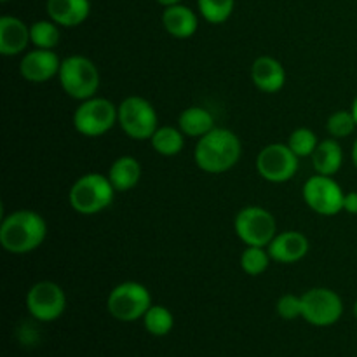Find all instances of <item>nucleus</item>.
I'll return each mask as SVG.
<instances>
[{
  "label": "nucleus",
  "instance_id": "c756f323",
  "mask_svg": "<svg viewBox=\"0 0 357 357\" xmlns=\"http://www.w3.org/2000/svg\"><path fill=\"white\" fill-rule=\"evenodd\" d=\"M344 211L349 215H357V192H349L344 199Z\"/></svg>",
  "mask_w": 357,
  "mask_h": 357
},
{
  "label": "nucleus",
  "instance_id": "2eb2a0df",
  "mask_svg": "<svg viewBox=\"0 0 357 357\" xmlns=\"http://www.w3.org/2000/svg\"><path fill=\"white\" fill-rule=\"evenodd\" d=\"M251 80L261 93H279L286 84V70L279 59L272 56H260L251 65Z\"/></svg>",
  "mask_w": 357,
  "mask_h": 357
},
{
  "label": "nucleus",
  "instance_id": "1a4fd4ad",
  "mask_svg": "<svg viewBox=\"0 0 357 357\" xmlns=\"http://www.w3.org/2000/svg\"><path fill=\"white\" fill-rule=\"evenodd\" d=\"M300 167V157L282 143H272L264 146L257 157V171L265 181L286 183L291 180Z\"/></svg>",
  "mask_w": 357,
  "mask_h": 357
},
{
  "label": "nucleus",
  "instance_id": "dca6fc26",
  "mask_svg": "<svg viewBox=\"0 0 357 357\" xmlns=\"http://www.w3.org/2000/svg\"><path fill=\"white\" fill-rule=\"evenodd\" d=\"M30 38V26L16 16L0 17V54L17 56L26 51Z\"/></svg>",
  "mask_w": 357,
  "mask_h": 357
},
{
  "label": "nucleus",
  "instance_id": "72a5a7b5",
  "mask_svg": "<svg viewBox=\"0 0 357 357\" xmlns=\"http://www.w3.org/2000/svg\"><path fill=\"white\" fill-rule=\"evenodd\" d=\"M352 310H354V317L357 319V302L354 303V309H352Z\"/></svg>",
  "mask_w": 357,
  "mask_h": 357
},
{
  "label": "nucleus",
  "instance_id": "c85d7f7f",
  "mask_svg": "<svg viewBox=\"0 0 357 357\" xmlns=\"http://www.w3.org/2000/svg\"><path fill=\"white\" fill-rule=\"evenodd\" d=\"M279 316L286 321L296 319V317H302L303 314V303L302 296L296 295H282L278 300V305H275Z\"/></svg>",
  "mask_w": 357,
  "mask_h": 357
},
{
  "label": "nucleus",
  "instance_id": "9d476101",
  "mask_svg": "<svg viewBox=\"0 0 357 357\" xmlns=\"http://www.w3.org/2000/svg\"><path fill=\"white\" fill-rule=\"evenodd\" d=\"M303 201L321 216H335L344 211L345 194L333 176L314 174L303 185Z\"/></svg>",
  "mask_w": 357,
  "mask_h": 357
},
{
  "label": "nucleus",
  "instance_id": "6ab92c4d",
  "mask_svg": "<svg viewBox=\"0 0 357 357\" xmlns=\"http://www.w3.org/2000/svg\"><path fill=\"white\" fill-rule=\"evenodd\" d=\"M108 180L117 192H128L138 185L142 178V164L131 155H122L108 169Z\"/></svg>",
  "mask_w": 357,
  "mask_h": 357
},
{
  "label": "nucleus",
  "instance_id": "6e6552de",
  "mask_svg": "<svg viewBox=\"0 0 357 357\" xmlns=\"http://www.w3.org/2000/svg\"><path fill=\"white\" fill-rule=\"evenodd\" d=\"M234 230L246 246L267 248L278 236L274 215L260 206H246L234 220Z\"/></svg>",
  "mask_w": 357,
  "mask_h": 357
},
{
  "label": "nucleus",
  "instance_id": "393cba45",
  "mask_svg": "<svg viewBox=\"0 0 357 357\" xmlns=\"http://www.w3.org/2000/svg\"><path fill=\"white\" fill-rule=\"evenodd\" d=\"M271 255L267 248L260 246H248L241 255V268L248 275H261L271 265Z\"/></svg>",
  "mask_w": 357,
  "mask_h": 357
},
{
  "label": "nucleus",
  "instance_id": "cd10ccee",
  "mask_svg": "<svg viewBox=\"0 0 357 357\" xmlns=\"http://www.w3.org/2000/svg\"><path fill=\"white\" fill-rule=\"evenodd\" d=\"M356 128H357L356 119L351 110L335 112V114H331L330 117H328V122H326L328 135L335 139L347 138V136H351L352 132L356 131Z\"/></svg>",
  "mask_w": 357,
  "mask_h": 357
},
{
  "label": "nucleus",
  "instance_id": "f704fd0d",
  "mask_svg": "<svg viewBox=\"0 0 357 357\" xmlns=\"http://www.w3.org/2000/svg\"><path fill=\"white\" fill-rule=\"evenodd\" d=\"M2 2H9V0H2Z\"/></svg>",
  "mask_w": 357,
  "mask_h": 357
},
{
  "label": "nucleus",
  "instance_id": "f03ea898",
  "mask_svg": "<svg viewBox=\"0 0 357 357\" xmlns=\"http://www.w3.org/2000/svg\"><path fill=\"white\" fill-rule=\"evenodd\" d=\"M47 236V223L38 213L17 209L3 216L0 244L10 255H26L42 246Z\"/></svg>",
  "mask_w": 357,
  "mask_h": 357
},
{
  "label": "nucleus",
  "instance_id": "f8f14e48",
  "mask_svg": "<svg viewBox=\"0 0 357 357\" xmlns=\"http://www.w3.org/2000/svg\"><path fill=\"white\" fill-rule=\"evenodd\" d=\"M26 309L31 317L42 323L59 319L66 309V295L59 284L52 281L35 282L26 295Z\"/></svg>",
  "mask_w": 357,
  "mask_h": 357
},
{
  "label": "nucleus",
  "instance_id": "f257e3e1",
  "mask_svg": "<svg viewBox=\"0 0 357 357\" xmlns=\"http://www.w3.org/2000/svg\"><path fill=\"white\" fill-rule=\"evenodd\" d=\"M243 155L239 136L225 128H215L201 136L195 146L194 159L199 169L209 174H222L232 169Z\"/></svg>",
  "mask_w": 357,
  "mask_h": 357
},
{
  "label": "nucleus",
  "instance_id": "b1692460",
  "mask_svg": "<svg viewBox=\"0 0 357 357\" xmlns=\"http://www.w3.org/2000/svg\"><path fill=\"white\" fill-rule=\"evenodd\" d=\"M31 44L38 49H54L59 42L58 24L52 20L35 21L30 24Z\"/></svg>",
  "mask_w": 357,
  "mask_h": 357
},
{
  "label": "nucleus",
  "instance_id": "473e14b6",
  "mask_svg": "<svg viewBox=\"0 0 357 357\" xmlns=\"http://www.w3.org/2000/svg\"><path fill=\"white\" fill-rule=\"evenodd\" d=\"M351 112H352V115H354V119H356V124H357V96L354 98V101H352Z\"/></svg>",
  "mask_w": 357,
  "mask_h": 357
},
{
  "label": "nucleus",
  "instance_id": "0eeeda50",
  "mask_svg": "<svg viewBox=\"0 0 357 357\" xmlns=\"http://www.w3.org/2000/svg\"><path fill=\"white\" fill-rule=\"evenodd\" d=\"M119 126L126 136L145 142L159 128V119L153 105L142 96H128L119 105Z\"/></svg>",
  "mask_w": 357,
  "mask_h": 357
},
{
  "label": "nucleus",
  "instance_id": "4468645a",
  "mask_svg": "<svg viewBox=\"0 0 357 357\" xmlns=\"http://www.w3.org/2000/svg\"><path fill=\"white\" fill-rule=\"evenodd\" d=\"M309 239L298 230H286V232L278 234L268 244V255L278 264H296L303 260L309 253Z\"/></svg>",
  "mask_w": 357,
  "mask_h": 357
},
{
  "label": "nucleus",
  "instance_id": "a211bd4d",
  "mask_svg": "<svg viewBox=\"0 0 357 357\" xmlns=\"http://www.w3.org/2000/svg\"><path fill=\"white\" fill-rule=\"evenodd\" d=\"M162 26L171 37L174 38H190L197 31L199 20L190 7L183 3L164 7Z\"/></svg>",
  "mask_w": 357,
  "mask_h": 357
},
{
  "label": "nucleus",
  "instance_id": "412c9836",
  "mask_svg": "<svg viewBox=\"0 0 357 357\" xmlns=\"http://www.w3.org/2000/svg\"><path fill=\"white\" fill-rule=\"evenodd\" d=\"M178 128L185 136L201 138L215 129V117L202 107H188L178 117Z\"/></svg>",
  "mask_w": 357,
  "mask_h": 357
},
{
  "label": "nucleus",
  "instance_id": "a878e982",
  "mask_svg": "<svg viewBox=\"0 0 357 357\" xmlns=\"http://www.w3.org/2000/svg\"><path fill=\"white\" fill-rule=\"evenodd\" d=\"M199 13L208 23L222 24L232 16L236 0H197Z\"/></svg>",
  "mask_w": 357,
  "mask_h": 357
},
{
  "label": "nucleus",
  "instance_id": "bb28decb",
  "mask_svg": "<svg viewBox=\"0 0 357 357\" xmlns=\"http://www.w3.org/2000/svg\"><path fill=\"white\" fill-rule=\"evenodd\" d=\"M317 145H319V139H317L316 132H314L312 129L307 128L295 129V131L289 135L288 139V146L300 157V159H302V157H312Z\"/></svg>",
  "mask_w": 357,
  "mask_h": 357
},
{
  "label": "nucleus",
  "instance_id": "aec40b11",
  "mask_svg": "<svg viewBox=\"0 0 357 357\" xmlns=\"http://www.w3.org/2000/svg\"><path fill=\"white\" fill-rule=\"evenodd\" d=\"M344 164V150L335 138L319 142L316 152L312 153V166L317 174L335 176Z\"/></svg>",
  "mask_w": 357,
  "mask_h": 357
},
{
  "label": "nucleus",
  "instance_id": "423d86ee",
  "mask_svg": "<svg viewBox=\"0 0 357 357\" xmlns=\"http://www.w3.org/2000/svg\"><path fill=\"white\" fill-rule=\"evenodd\" d=\"M150 307H152V295L146 286L135 281L117 284L107 298V309L110 316L122 323L143 319Z\"/></svg>",
  "mask_w": 357,
  "mask_h": 357
},
{
  "label": "nucleus",
  "instance_id": "f3484780",
  "mask_svg": "<svg viewBox=\"0 0 357 357\" xmlns=\"http://www.w3.org/2000/svg\"><path fill=\"white\" fill-rule=\"evenodd\" d=\"M49 17L58 26L75 28L89 17V0H47L45 3Z\"/></svg>",
  "mask_w": 357,
  "mask_h": 357
},
{
  "label": "nucleus",
  "instance_id": "7c9ffc66",
  "mask_svg": "<svg viewBox=\"0 0 357 357\" xmlns=\"http://www.w3.org/2000/svg\"><path fill=\"white\" fill-rule=\"evenodd\" d=\"M157 2L164 7H169V6H174V3H180L181 0H157Z\"/></svg>",
  "mask_w": 357,
  "mask_h": 357
},
{
  "label": "nucleus",
  "instance_id": "2f4dec72",
  "mask_svg": "<svg viewBox=\"0 0 357 357\" xmlns=\"http://www.w3.org/2000/svg\"><path fill=\"white\" fill-rule=\"evenodd\" d=\"M352 162H354V166H356V169H357V139L354 142V145H352Z\"/></svg>",
  "mask_w": 357,
  "mask_h": 357
},
{
  "label": "nucleus",
  "instance_id": "ddd939ff",
  "mask_svg": "<svg viewBox=\"0 0 357 357\" xmlns=\"http://www.w3.org/2000/svg\"><path fill=\"white\" fill-rule=\"evenodd\" d=\"M63 59L58 58L54 49H38L24 52L20 61V73L31 84H42L54 79L61 68Z\"/></svg>",
  "mask_w": 357,
  "mask_h": 357
},
{
  "label": "nucleus",
  "instance_id": "7ed1b4c3",
  "mask_svg": "<svg viewBox=\"0 0 357 357\" xmlns=\"http://www.w3.org/2000/svg\"><path fill=\"white\" fill-rule=\"evenodd\" d=\"M115 192L117 190L110 183L108 176H103L100 173H87L77 178L75 183L72 185L68 201L73 211H77L79 215L91 216L105 211L108 206H112Z\"/></svg>",
  "mask_w": 357,
  "mask_h": 357
},
{
  "label": "nucleus",
  "instance_id": "20e7f679",
  "mask_svg": "<svg viewBox=\"0 0 357 357\" xmlns=\"http://www.w3.org/2000/svg\"><path fill=\"white\" fill-rule=\"evenodd\" d=\"M58 79L63 91L73 100H89V98L96 96L98 89H100L98 66L86 56L72 54L63 59Z\"/></svg>",
  "mask_w": 357,
  "mask_h": 357
},
{
  "label": "nucleus",
  "instance_id": "4be33fe9",
  "mask_svg": "<svg viewBox=\"0 0 357 357\" xmlns=\"http://www.w3.org/2000/svg\"><path fill=\"white\" fill-rule=\"evenodd\" d=\"M153 150L159 155L164 157H174L183 150L185 145V135L181 132L180 128H173V126H162L157 128L153 136L150 138Z\"/></svg>",
  "mask_w": 357,
  "mask_h": 357
},
{
  "label": "nucleus",
  "instance_id": "9b49d317",
  "mask_svg": "<svg viewBox=\"0 0 357 357\" xmlns=\"http://www.w3.org/2000/svg\"><path fill=\"white\" fill-rule=\"evenodd\" d=\"M302 317L312 326H331L344 314V302L330 288H312L302 295Z\"/></svg>",
  "mask_w": 357,
  "mask_h": 357
},
{
  "label": "nucleus",
  "instance_id": "39448f33",
  "mask_svg": "<svg viewBox=\"0 0 357 357\" xmlns=\"http://www.w3.org/2000/svg\"><path fill=\"white\" fill-rule=\"evenodd\" d=\"M115 124H119V107L107 98L93 96L80 101L73 112V126L77 132L87 138L107 135Z\"/></svg>",
  "mask_w": 357,
  "mask_h": 357
},
{
  "label": "nucleus",
  "instance_id": "5701e85b",
  "mask_svg": "<svg viewBox=\"0 0 357 357\" xmlns=\"http://www.w3.org/2000/svg\"><path fill=\"white\" fill-rule=\"evenodd\" d=\"M143 324H145V330L153 337H166L173 330L174 317L166 307L153 305L152 303V307L143 316Z\"/></svg>",
  "mask_w": 357,
  "mask_h": 357
}]
</instances>
